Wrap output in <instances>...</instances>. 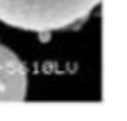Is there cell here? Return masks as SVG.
<instances>
[{
    "instance_id": "1",
    "label": "cell",
    "mask_w": 127,
    "mask_h": 121,
    "mask_svg": "<svg viewBox=\"0 0 127 121\" xmlns=\"http://www.w3.org/2000/svg\"><path fill=\"white\" fill-rule=\"evenodd\" d=\"M101 0H0V21L11 27L49 33L86 19Z\"/></svg>"
},
{
    "instance_id": "2",
    "label": "cell",
    "mask_w": 127,
    "mask_h": 121,
    "mask_svg": "<svg viewBox=\"0 0 127 121\" xmlns=\"http://www.w3.org/2000/svg\"><path fill=\"white\" fill-rule=\"evenodd\" d=\"M27 69L18 56L0 43V101H22L27 94Z\"/></svg>"
}]
</instances>
